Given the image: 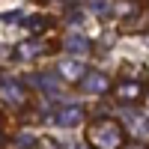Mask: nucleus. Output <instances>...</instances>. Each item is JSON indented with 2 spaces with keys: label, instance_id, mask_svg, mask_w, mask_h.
Segmentation results:
<instances>
[{
  "label": "nucleus",
  "instance_id": "obj_1",
  "mask_svg": "<svg viewBox=\"0 0 149 149\" xmlns=\"http://www.w3.org/2000/svg\"><path fill=\"white\" fill-rule=\"evenodd\" d=\"M84 143L90 149H125L128 131L116 116H93L84 122Z\"/></svg>",
  "mask_w": 149,
  "mask_h": 149
},
{
  "label": "nucleus",
  "instance_id": "obj_2",
  "mask_svg": "<svg viewBox=\"0 0 149 149\" xmlns=\"http://www.w3.org/2000/svg\"><path fill=\"white\" fill-rule=\"evenodd\" d=\"M146 90L149 86L137 78H119L110 84V98H116L119 104H140L146 98Z\"/></svg>",
  "mask_w": 149,
  "mask_h": 149
},
{
  "label": "nucleus",
  "instance_id": "obj_3",
  "mask_svg": "<svg viewBox=\"0 0 149 149\" xmlns=\"http://www.w3.org/2000/svg\"><path fill=\"white\" fill-rule=\"evenodd\" d=\"M57 72L63 74V81H69V84H81V81H84L86 66H84V63H78V60H63V63L57 66Z\"/></svg>",
  "mask_w": 149,
  "mask_h": 149
},
{
  "label": "nucleus",
  "instance_id": "obj_4",
  "mask_svg": "<svg viewBox=\"0 0 149 149\" xmlns=\"http://www.w3.org/2000/svg\"><path fill=\"white\" fill-rule=\"evenodd\" d=\"M125 149H149V146H146V143H140V140H128V146H125Z\"/></svg>",
  "mask_w": 149,
  "mask_h": 149
},
{
  "label": "nucleus",
  "instance_id": "obj_5",
  "mask_svg": "<svg viewBox=\"0 0 149 149\" xmlns=\"http://www.w3.org/2000/svg\"><path fill=\"white\" fill-rule=\"evenodd\" d=\"M0 149H6V134L0 131Z\"/></svg>",
  "mask_w": 149,
  "mask_h": 149
}]
</instances>
